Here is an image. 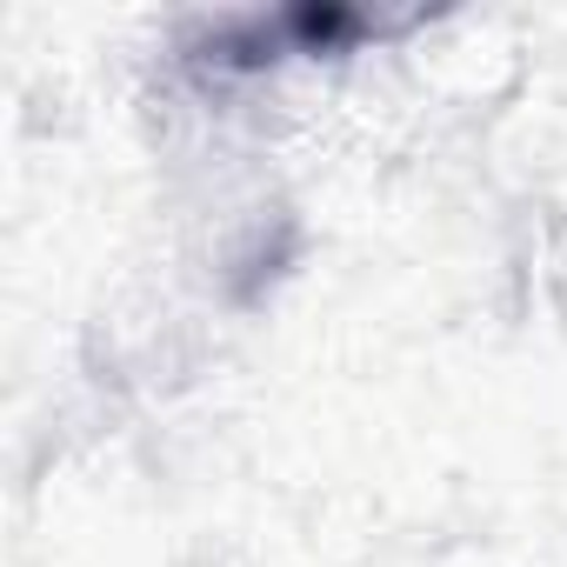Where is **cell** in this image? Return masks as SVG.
I'll list each match as a JSON object with an SVG mask.
<instances>
[]
</instances>
